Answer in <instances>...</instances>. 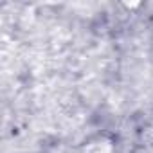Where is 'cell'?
I'll return each mask as SVG.
<instances>
[{
  "mask_svg": "<svg viewBox=\"0 0 153 153\" xmlns=\"http://www.w3.org/2000/svg\"><path fill=\"white\" fill-rule=\"evenodd\" d=\"M85 153H114V142L110 139L97 137L87 144Z\"/></svg>",
  "mask_w": 153,
  "mask_h": 153,
  "instance_id": "1",
  "label": "cell"
}]
</instances>
